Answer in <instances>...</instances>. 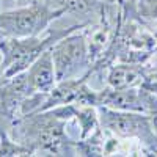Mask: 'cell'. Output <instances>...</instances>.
Here are the masks:
<instances>
[{"mask_svg": "<svg viewBox=\"0 0 157 157\" xmlns=\"http://www.w3.org/2000/svg\"><path fill=\"white\" fill-rule=\"evenodd\" d=\"M146 78V64H134V63H118L112 64L109 71V86L126 90L137 88Z\"/></svg>", "mask_w": 157, "mask_h": 157, "instance_id": "obj_8", "label": "cell"}, {"mask_svg": "<svg viewBox=\"0 0 157 157\" xmlns=\"http://www.w3.org/2000/svg\"><path fill=\"white\" fill-rule=\"evenodd\" d=\"M35 91L29 82L27 72H21L8 78H0V116L8 121H16V115L21 116L24 101Z\"/></svg>", "mask_w": 157, "mask_h": 157, "instance_id": "obj_6", "label": "cell"}, {"mask_svg": "<svg viewBox=\"0 0 157 157\" xmlns=\"http://www.w3.org/2000/svg\"><path fill=\"white\" fill-rule=\"evenodd\" d=\"M17 2L21 3V5H27V3H30L32 0H17Z\"/></svg>", "mask_w": 157, "mask_h": 157, "instance_id": "obj_15", "label": "cell"}, {"mask_svg": "<svg viewBox=\"0 0 157 157\" xmlns=\"http://www.w3.org/2000/svg\"><path fill=\"white\" fill-rule=\"evenodd\" d=\"M137 14L146 19H157V0H135Z\"/></svg>", "mask_w": 157, "mask_h": 157, "instance_id": "obj_11", "label": "cell"}, {"mask_svg": "<svg viewBox=\"0 0 157 157\" xmlns=\"http://www.w3.org/2000/svg\"><path fill=\"white\" fill-rule=\"evenodd\" d=\"M99 2H107V0H99Z\"/></svg>", "mask_w": 157, "mask_h": 157, "instance_id": "obj_17", "label": "cell"}, {"mask_svg": "<svg viewBox=\"0 0 157 157\" xmlns=\"http://www.w3.org/2000/svg\"><path fill=\"white\" fill-rule=\"evenodd\" d=\"M86 24L72 25L69 29L50 30L46 38L27 36V38H13L6 36L0 41V52H2V78H8L16 74L25 72L32 64L41 57L46 50H49L57 41L66 35L85 29Z\"/></svg>", "mask_w": 157, "mask_h": 157, "instance_id": "obj_1", "label": "cell"}, {"mask_svg": "<svg viewBox=\"0 0 157 157\" xmlns=\"http://www.w3.org/2000/svg\"><path fill=\"white\" fill-rule=\"evenodd\" d=\"M99 124L120 140L137 138L146 146L148 152L157 154V135L151 127L149 115L140 112H124L99 105Z\"/></svg>", "mask_w": 157, "mask_h": 157, "instance_id": "obj_3", "label": "cell"}, {"mask_svg": "<svg viewBox=\"0 0 157 157\" xmlns=\"http://www.w3.org/2000/svg\"><path fill=\"white\" fill-rule=\"evenodd\" d=\"M75 118L82 129L80 138H86L91 132H94L99 127V116L96 113V107L78 105V109L75 110Z\"/></svg>", "mask_w": 157, "mask_h": 157, "instance_id": "obj_9", "label": "cell"}, {"mask_svg": "<svg viewBox=\"0 0 157 157\" xmlns=\"http://www.w3.org/2000/svg\"><path fill=\"white\" fill-rule=\"evenodd\" d=\"M25 72H27L29 82L35 91H38V93H49L57 83V75H55L50 49L46 50Z\"/></svg>", "mask_w": 157, "mask_h": 157, "instance_id": "obj_7", "label": "cell"}, {"mask_svg": "<svg viewBox=\"0 0 157 157\" xmlns=\"http://www.w3.org/2000/svg\"><path fill=\"white\" fill-rule=\"evenodd\" d=\"M154 36H155V41H157V32L154 33ZM154 58H157V44H155V49H154V55H152Z\"/></svg>", "mask_w": 157, "mask_h": 157, "instance_id": "obj_14", "label": "cell"}, {"mask_svg": "<svg viewBox=\"0 0 157 157\" xmlns=\"http://www.w3.org/2000/svg\"><path fill=\"white\" fill-rule=\"evenodd\" d=\"M10 155H33V151L14 138H10V135L0 127V157Z\"/></svg>", "mask_w": 157, "mask_h": 157, "instance_id": "obj_10", "label": "cell"}, {"mask_svg": "<svg viewBox=\"0 0 157 157\" xmlns=\"http://www.w3.org/2000/svg\"><path fill=\"white\" fill-rule=\"evenodd\" d=\"M149 121H151V127L154 130V134L157 135V110L149 113Z\"/></svg>", "mask_w": 157, "mask_h": 157, "instance_id": "obj_13", "label": "cell"}, {"mask_svg": "<svg viewBox=\"0 0 157 157\" xmlns=\"http://www.w3.org/2000/svg\"><path fill=\"white\" fill-rule=\"evenodd\" d=\"M66 11L52 6L47 0H32L16 10L0 13V33L13 38L39 36L52 21L60 19Z\"/></svg>", "mask_w": 157, "mask_h": 157, "instance_id": "obj_2", "label": "cell"}, {"mask_svg": "<svg viewBox=\"0 0 157 157\" xmlns=\"http://www.w3.org/2000/svg\"><path fill=\"white\" fill-rule=\"evenodd\" d=\"M140 86L157 96V80H154V78H145V82H143Z\"/></svg>", "mask_w": 157, "mask_h": 157, "instance_id": "obj_12", "label": "cell"}, {"mask_svg": "<svg viewBox=\"0 0 157 157\" xmlns=\"http://www.w3.org/2000/svg\"><path fill=\"white\" fill-rule=\"evenodd\" d=\"M2 74H3V71H2V64H0V78H2Z\"/></svg>", "mask_w": 157, "mask_h": 157, "instance_id": "obj_16", "label": "cell"}, {"mask_svg": "<svg viewBox=\"0 0 157 157\" xmlns=\"http://www.w3.org/2000/svg\"><path fill=\"white\" fill-rule=\"evenodd\" d=\"M50 54L57 82L77 77L82 69L90 71L91 61L88 55L86 36L83 33H77V30L57 41L50 47Z\"/></svg>", "mask_w": 157, "mask_h": 157, "instance_id": "obj_4", "label": "cell"}, {"mask_svg": "<svg viewBox=\"0 0 157 157\" xmlns=\"http://www.w3.org/2000/svg\"><path fill=\"white\" fill-rule=\"evenodd\" d=\"M99 105L115 110L140 112L149 115L151 112L157 110V96L141 86L126 90L107 86L101 91H96V107Z\"/></svg>", "mask_w": 157, "mask_h": 157, "instance_id": "obj_5", "label": "cell"}]
</instances>
